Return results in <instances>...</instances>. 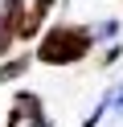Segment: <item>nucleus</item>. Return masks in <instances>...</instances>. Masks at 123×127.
<instances>
[{
    "mask_svg": "<svg viewBox=\"0 0 123 127\" xmlns=\"http://www.w3.org/2000/svg\"><path fill=\"white\" fill-rule=\"evenodd\" d=\"M90 45H94L90 29H82V25H53L37 41V62H45V66H74V62H82L90 53Z\"/></svg>",
    "mask_w": 123,
    "mask_h": 127,
    "instance_id": "obj_1",
    "label": "nucleus"
},
{
    "mask_svg": "<svg viewBox=\"0 0 123 127\" xmlns=\"http://www.w3.org/2000/svg\"><path fill=\"white\" fill-rule=\"evenodd\" d=\"M25 0H0V58L16 49V37H25Z\"/></svg>",
    "mask_w": 123,
    "mask_h": 127,
    "instance_id": "obj_2",
    "label": "nucleus"
},
{
    "mask_svg": "<svg viewBox=\"0 0 123 127\" xmlns=\"http://www.w3.org/2000/svg\"><path fill=\"white\" fill-rule=\"evenodd\" d=\"M41 98L37 94H16L12 98V111H8V127H49V119H41Z\"/></svg>",
    "mask_w": 123,
    "mask_h": 127,
    "instance_id": "obj_3",
    "label": "nucleus"
},
{
    "mask_svg": "<svg viewBox=\"0 0 123 127\" xmlns=\"http://www.w3.org/2000/svg\"><path fill=\"white\" fill-rule=\"evenodd\" d=\"M49 8H53V0H33V8H29V21H25V37H33L41 29V21L49 17Z\"/></svg>",
    "mask_w": 123,
    "mask_h": 127,
    "instance_id": "obj_4",
    "label": "nucleus"
},
{
    "mask_svg": "<svg viewBox=\"0 0 123 127\" xmlns=\"http://www.w3.org/2000/svg\"><path fill=\"white\" fill-rule=\"evenodd\" d=\"M25 66H29V58H12V62H4V66H0V82L21 78V74H25Z\"/></svg>",
    "mask_w": 123,
    "mask_h": 127,
    "instance_id": "obj_5",
    "label": "nucleus"
}]
</instances>
